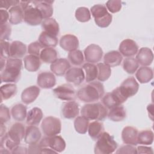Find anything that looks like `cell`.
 Wrapping results in <instances>:
<instances>
[{
    "instance_id": "6da1fadb",
    "label": "cell",
    "mask_w": 154,
    "mask_h": 154,
    "mask_svg": "<svg viewBox=\"0 0 154 154\" xmlns=\"http://www.w3.org/2000/svg\"><path fill=\"white\" fill-rule=\"evenodd\" d=\"M104 91L103 85L100 81H93L80 88L76 96L84 102L92 103L102 98Z\"/></svg>"
},
{
    "instance_id": "7a4b0ae2",
    "label": "cell",
    "mask_w": 154,
    "mask_h": 154,
    "mask_svg": "<svg viewBox=\"0 0 154 154\" xmlns=\"http://www.w3.org/2000/svg\"><path fill=\"white\" fill-rule=\"evenodd\" d=\"M22 67V61L20 59H7L5 66L1 71V82H17L20 78Z\"/></svg>"
},
{
    "instance_id": "3957f363",
    "label": "cell",
    "mask_w": 154,
    "mask_h": 154,
    "mask_svg": "<svg viewBox=\"0 0 154 154\" xmlns=\"http://www.w3.org/2000/svg\"><path fill=\"white\" fill-rule=\"evenodd\" d=\"M81 114L89 120L103 121L107 117L108 111L106 107L100 103H91L82 106Z\"/></svg>"
},
{
    "instance_id": "277c9868",
    "label": "cell",
    "mask_w": 154,
    "mask_h": 154,
    "mask_svg": "<svg viewBox=\"0 0 154 154\" xmlns=\"http://www.w3.org/2000/svg\"><path fill=\"white\" fill-rule=\"evenodd\" d=\"M117 147V143L114 137L108 132H103L97 140L94 146L96 154H109L113 153Z\"/></svg>"
},
{
    "instance_id": "5b68a950",
    "label": "cell",
    "mask_w": 154,
    "mask_h": 154,
    "mask_svg": "<svg viewBox=\"0 0 154 154\" xmlns=\"http://www.w3.org/2000/svg\"><path fill=\"white\" fill-rule=\"evenodd\" d=\"M91 14L96 24L100 28L108 27L112 22V15L108 13L106 7L102 4H96L91 7Z\"/></svg>"
},
{
    "instance_id": "8992f818",
    "label": "cell",
    "mask_w": 154,
    "mask_h": 154,
    "mask_svg": "<svg viewBox=\"0 0 154 154\" xmlns=\"http://www.w3.org/2000/svg\"><path fill=\"white\" fill-rule=\"evenodd\" d=\"M128 98L123 94L119 87L111 92L107 93L103 96L102 101L103 105L108 109H111L117 106L121 105Z\"/></svg>"
},
{
    "instance_id": "52a82bcc",
    "label": "cell",
    "mask_w": 154,
    "mask_h": 154,
    "mask_svg": "<svg viewBox=\"0 0 154 154\" xmlns=\"http://www.w3.org/2000/svg\"><path fill=\"white\" fill-rule=\"evenodd\" d=\"M41 128L46 136L52 137L57 135L61 132V123L59 119L52 116H48L42 120Z\"/></svg>"
},
{
    "instance_id": "ba28073f",
    "label": "cell",
    "mask_w": 154,
    "mask_h": 154,
    "mask_svg": "<svg viewBox=\"0 0 154 154\" xmlns=\"http://www.w3.org/2000/svg\"><path fill=\"white\" fill-rule=\"evenodd\" d=\"M43 19L40 11L34 5L33 1H29L28 6L24 10L25 22L29 25L37 26L42 23Z\"/></svg>"
},
{
    "instance_id": "9c48e42d",
    "label": "cell",
    "mask_w": 154,
    "mask_h": 154,
    "mask_svg": "<svg viewBox=\"0 0 154 154\" xmlns=\"http://www.w3.org/2000/svg\"><path fill=\"white\" fill-rule=\"evenodd\" d=\"M39 145L42 148L49 147L57 153L62 152L66 148V142L59 135L47 137L43 138Z\"/></svg>"
},
{
    "instance_id": "30bf717a",
    "label": "cell",
    "mask_w": 154,
    "mask_h": 154,
    "mask_svg": "<svg viewBox=\"0 0 154 154\" xmlns=\"http://www.w3.org/2000/svg\"><path fill=\"white\" fill-rule=\"evenodd\" d=\"M55 97L64 101H72L76 98V91L71 84H64L53 90Z\"/></svg>"
},
{
    "instance_id": "8fae6325",
    "label": "cell",
    "mask_w": 154,
    "mask_h": 154,
    "mask_svg": "<svg viewBox=\"0 0 154 154\" xmlns=\"http://www.w3.org/2000/svg\"><path fill=\"white\" fill-rule=\"evenodd\" d=\"M84 54L86 61L93 64L101 60L103 56V51L99 45L91 44L85 49Z\"/></svg>"
},
{
    "instance_id": "7c38bea8",
    "label": "cell",
    "mask_w": 154,
    "mask_h": 154,
    "mask_svg": "<svg viewBox=\"0 0 154 154\" xmlns=\"http://www.w3.org/2000/svg\"><path fill=\"white\" fill-rule=\"evenodd\" d=\"M66 80L76 86L81 85L85 79V73L82 68L72 67L66 73Z\"/></svg>"
},
{
    "instance_id": "4fadbf2b",
    "label": "cell",
    "mask_w": 154,
    "mask_h": 154,
    "mask_svg": "<svg viewBox=\"0 0 154 154\" xmlns=\"http://www.w3.org/2000/svg\"><path fill=\"white\" fill-rule=\"evenodd\" d=\"M119 52L126 57H132L136 55L138 51V46L136 42L130 38L123 40L119 45Z\"/></svg>"
},
{
    "instance_id": "5bb4252c",
    "label": "cell",
    "mask_w": 154,
    "mask_h": 154,
    "mask_svg": "<svg viewBox=\"0 0 154 154\" xmlns=\"http://www.w3.org/2000/svg\"><path fill=\"white\" fill-rule=\"evenodd\" d=\"M25 129L22 123L17 122L14 123L9 129L7 135L14 143L19 145L20 141L25 137Z\"/></svg>"
},
{
    "instance_id": "9a60e30c",
    "label": "cell",
    "mask_w": 154,
    "mask_h": 154,
    "mask_svg": "<svg viewBox=\"0 0 154 154\" xmlns=\"http://www.w3.org/2000/svg\"><path fill=\"white\" fill-rule=\"evenodd\" d=\"M120 88L123 94L129 98L137 94L139 89V84L134 77L131 76L123 81Z\"/></svg>"
},
{
    "instance_id": "2e32d148",
    "label": "cell",
    "mask_w": 154,
    "mask_h": 154,
    "mask_svg": "<svg viewBox=\"0 0 154 154\" xmlns=\"http://www.w3.org/2000/svg\"><path fill=\"white\" fill-rule=\"evenodd\" d=\"M37 85L45 89L51 88L56 84V78L54 74L50 72H42L37 76Z\"/></svg>"
},
{
    "instance_id": "e0dca14e",
    "label": "cell",
    "mask_w": 154,
    "mask_h": 154,
    "mask_svg": "<svg viewBox=\"0 0 154 154\" xmlns=\"http://www.w3.org/2000/svg\"><path fill=\"white\" fill-rule=\"evenodd\" d=\"M60 45L64 50L71 52L78 49L79 47V40L77 37L74 35L66 34L60 38Z\"/></svg>"
},
{
    "instance_id": "ac0fdd59",
    "label": "cell",
    "mask_w": 154,
    "mask_h": 154,
    "mask_svg": "<svg viewBox=\"0 0 154 154\" xmlns=\"http://www.w3.org/2000/svg\"><path fill=\"white\" fill-rule=\"evenodd\" d=\"M41 137V132L36 126L29 125L26 127L24 137L25 142L26 144L29 145L37 144L40 140Z\"/></svg>"
},
{
    "instance_id": "d6986e66",
    "label": "cell",
    "mask_w": 154,
    "mask_h": 154,
    "mask_svg": "<svg viewBox=\"0 0 154 154\" xmlns=\"http://www.w3.org/2000/svg\"><path fill=\"white\" fill-rule=\"evenodd\" d=\"M70 68V64L66 58H58L50 66L51 72L57 76L64 75Z\"/></svg>"
},
{
    "instance_id": "ffe728a7",
    "label": "cell",
    "mask_w": 154,
    "mask_h": 154,
    "mask_svg": "<svg viewBox=\"0 0 154 154\" xmlns=\"http://www.w3.org/2000/svg\"><path fill=\"white\" fill-rule=\"evenodd\" d=\"M138 131L132 126H126L122 132V139L126 144L137 146L138 144L137 137Z\"/></svg>"
},
{
    "instance_id": "44dd1931",
    "label": "cell",
    "mask_w": 154,
    "mask_h": 154,
    "mask_svg": "<svg viewBox=\"0 0 154 154\" xmlns=\"http://www.w3.org/2000/svg\"><path fill=\"white\" fill-rule=\"evenodd\" d=\"M136 60L138 64L143 66L150 65L153 60L152 51L149 48H141L137 52Z\"/></svg>"
},
{
    "instance_id": "7402d4cb",
    "label": "cell",
    "mask_w": 154,
    "mask_h": 154,
    "mask_svg": "<svg viewBox=\"0 0 154 154\" xmlns=\"http://www.w3.org/2000/svg\"><path fill=\"white\" fill-rule=\"evenodd\" d=\"M40 91V88L35 85L28 87L23 90L21 94V100L25 104L28 105L37 98Z\"/></svg>"
},
{
    "instance_id": "603a6c76",
    "label": "cell",
    "mask_w": 154,
    "mask_h": 154,
    "mask_svg": "<svg viewBox=\"0 0 154 154\" xmlns=\"http://www.w3.org/2000/svg\"><path fill=\"white\" fill-rule=\"evenodd\" d=\"M79 108L78 104L72 100L64 103L62 107V114L64 118L72 119L79 114Z\"/></svg>"
},
{
    "instance_id": "cb8c5ba5",
    "label": "cell",
    "mask_w": 154,
    "mask_h": 154,
    "mask_svg": "<svg viewBox=\"0 0 154 154\" xmlns=\"http://www.w3.org/2000/svg\"><path fill=\"white\" fill-rule=\"evenodd\" d=\"M54 1H34V5L40 11L44 19L50 18L53 14L52 4Z\"/></svg>"
},
{
    "instance_id": "d4e9b609",
    "label": "cell",
    "mask_w": 154,
    "mask_h": 154,
    "mask_svg": "<svg viewBox=\"0 0 154 154\" xmlns=\"http://www.w3.org/2000/svg\"><path fill=\"white\" fill-rule=\"evenodd\" d=\"M26 53V46L20 41H14L10 45V57L20 59Z\"/></svg>"
},
{
    "instance_id": "484cf974",
    "label": "cell",
    "mask_w": 154,
    "mask_h": 154,
    "mask_svg": "<svg viewBox=\"0 0 154 154\" xmlns=\"http://www.w3.org/2000/svg\"><path fill=\"white\" fill-rule=\"evenodd\" d=\"M123 56L117 51H111L106 53L103 57L104 63L110 67L118 66L122 63Z\"/></svg>"
},
{
    "instance_id": "4316f807",
    "label": "cell",
    "mask_w": 154,
    "mask_h": 154,
    "mask_svg": "<svg viewBox=\"0 0 154 154\" xmlns=\"http://www.w3.org/2000/svg\"><path fill=\"white\" fill-rule=\"evenodd\" d=\"M8 13L10 15L8 20L11 24L17 25L22 22L24 17V11L19 4L10 8Z\"/></svg>"
},
{
    "instance_id": "83f0119b",
    "label": "cell",
    "mask_w": 154,
    "mask_h": 154,
    "mask_svg": "<svg viewBox=\"0 0 154 154\" xmlns=\"http://www.w3.org/2000/svg\"><path fill=\"white\" fill-rule=\"evenodd\" d=\"M24 67L29 72L37 71L41 66V60L39 57L34 55H28L24 58Z\"/></svg>"
},
{
    "instance_id": "f1b7e54d",
    "label": "cell",
    "mask_w": 154,
    "mask_h": 154,
    "mask_svg": "<svg viewBox=\"0 0 154 154\" xmlns=\"http://www.w3.org/2000/svg\"><path fill=\"white\" fill-rule=\"evenodd\" d=\"M135 77L141 84L147 83L153 79V70L148 66H142L137 71Z\"/></svg>"
},
{
    "instance_id": "f546056e",
    "label": "cell",
    "mask_w": 154,
    "mask_h": 154,
    "mask_svg": "<svg viewBox=\"0 0 154 154\" xmlns=\"http://www.w3.org/2000/svg\"><path fill=\"white\" fill-rule=\"evenodd\" d=\"M42 27L46 31L55 36H57L60 32V27L58 22L54 18H48L42 22Z\"/></svg>"
},
{
    "instance_id": "4dcf8cb0",
    "label": "cell",
    "mask_w": 154,
    "mask_h": 154,
    "mask_svg": "<svg viewBox=\"0 0 154 154\" xmlns=\"http://www.w3.org/2000/svg\"><path fill=\"white\" fill-rule=\"evenodd\" d=\"M43 118V112L40 108L34 107L30 109L26 116V124L28 125H38Z\"/></svg>"
},
{
    "instance_id": "1f68e13d",
    "label": "cell",
    "mask_w": 154,
    "mask_h": 154,
    "mask_svg": "<svg viewBox=\"0 0 154 154\" xmlns=\"http://www.w3.org/2000/svg\"><path fill=\"white\" fill-rule=\"evenodd\" d=\"M38 42L45 48H54L58 44V38L56 36L43 31L38 37Z\"/></svg>"
},
{
    "instance_id": "d6a6232c",
    "label": "cell",
    "mask_w": 154,
    "mask_h": 154,
    "mask_svg": "<svg viewBox=\"0 0 154 154\" xmlns=\"http://www.w3.org/2000/svg\"><path fill=\"white\" fill-rule=\"evenodd\" d=\"M82 69L85 73V79L88 83L94 81L97 78V66L90 63L83 64Z\"/></svg>"
},
{
    "instance_id": "836d02e7",
    "label": "cell",
    "mask_w": 154,
    "mask_h": 154,
    "mask_svg": "<svg viewBox=\"0 0 154 154\" xmlns=\"http://www.w3.org/2000/svg\"><path fill=\"white\" fill-rule=\"evenodd\" d=\"M104 127L102 123L97 120L89 123L88 127V132L89 136L93 140H96L104 132Z\"/></svg>"
},
{
    "instance_id": "e575fe53",
    "label": "cell",
    "mask_w": 154,
    "mask_h": 154,
    "mask_svg": "<svg viewBox=\"0 0 154 154\" xmlns=\"http://www.w3.org/2000/svg\"><path fill=\"white\" fill-rule=\"evenodd\" d=\"M107 116L110 120L113 122L123 121L126 116V110L122 105L117 106L110 109Z\"/></svg>"
},
{
    "instance_id": "d590c367",
    "label": "cell",
    "mask_w": 154,
    "mask_h": 154,
    "mask_svg": "<svg viewBox=\"0 0 154 154\" xmlns=\"http://www.w3.org/2000/svg\"><path fill=\"white\" fill-rule=\"evenodd\" d=\"M11 114L15 120L22 122L27 116V107L22 103L16 104L12 107Z\"/></svg>"
},
{
    "instance_id": "8d00e7d4",
    "label": "cell",
    "mask_w": 154,
    "mask_h": 154,
    "mask_svg": "<svg viewBox=\"0 0 154 154\" xmlns=\"http://www.w3.org/2000/svg\"><path fill=\"white\" fill-rule=\"evenodd\" d=\"M39 57L45 63H52L57 60V52L53 48H45L41 51Z\"/></svg>"
},
{
    "instance_id": "74e56055",
    "label": "cell",
    "mask_w": 154,
    "mask_h": 154,
    "mask_svg": "<svg viewBox=\"0 0 154 154\" xmlns=\"http://www.w3.org/2000/svg\"><path fill=\"white\" fill-rule=\"evenodd\" d=\"M1 97L2 102L3 100H7L14 96L17 93V86L14 84H6L0 88Z\"/></svg>"
},
{
    "instance_id": "f35d334b",
    "label": "cell",
    "mask_w": 154,
    "mask_h": 154,
    "mask_svg": "<svg viewBox=\"0 0 154 154\" xmlns=\"http://www.w3.org/2000/svg\"><path fill=\"white\" fill-rule=\"evenodd\" d=\"M153 141V132L151 130H144L138 134V144L144 146L150 145Z\"/></svg>"
},
{
    "instance_id": "ab89813d",
    "label": "cell",
    "mask_w": 154,
    "mask_h": 154,
    "mask_svg": "<svg viewBox=\"0 0 154 154\" xmlns=\"http://www.w3.org/2000/svg\"><path fill=\"white\" fill-rule=\"evenodd\" d=\"M88 125L89 120L82 116H78L74 121L75 129L78 133L81 134H84L87 132Z\"/></svg>"
},
{
    "instance_id": "60d3db41",
    "label": "cell",
    "mask_w": 154,
    "mask_h": 154,
    "mask_svg": "<svg viewBox=\"0 0 154 154\" xmlns=\"http://www.w3.org/2000/svg\"><path fill=\"white\" fill-rule=\"evenodd\" d=\"M98 73L97 78L99 81L103 82L106 81L111 76V67L105 63H97V64Z\"/></svg>"
},
{
    "instance_id": "b9f144b4",
    "label": "cell",
    "mask_w": 154,
    "mask_h": 154,
    "mask_svg": "<svg viewBox=\"0 0 154 154\" xmlns=\"http://www.w3.org/2000/svg\"><path fill=\"white\" fill-rule=\"evenodd\" d=\"M139 67V64L136 59L132 57L126 58L123 60V68L129 74H134Z\"/></svg>"
},
{
    "instance_id": "7bdbcfd3",
    "label": "cell",
    "mask_w": 154,
    "mask_h": 154,
    "mask_svg": "<svg viewBox=\"0 0 154 154\" xmlns=\"http://www.w3.org/2000/svg\"><path fill=\"white\" fill-rule=\"evenodd\" d=\"M68 58L69 61L75 66H81L84 63V55L82 52L78 49L69 52Z\"/></svg>"
},
{
    "instance_id": "ee69618b",
    "label": "cell",
    "mask_w": 154,
    "mask_h": 154,
    "mask_svg": "<svg viewBox=\"0 0 154 154\" xmlns=\"http://www.w3.org/2000/svg\"><path fill=\"white\" fill-rule=\"evenodd\" d=\"M75 17L79 22H86L90 20L91 14L88 8L81 7L78 8L75 11Z\"/></svg>"
},
{
    "instance_id": "f6af8a7d",
    "label": "cell",
    "mask_w": 154,
    "mask_h": 154,
    "mask_svg": "<svg viewBox=\"0 0 154 154\" xmlns=\"http://www.w3.org/2000/svg\"><path fill=\"white\" fill-rule=\"evenodd\" d=\"M122 2L119 0H109L106 2V8L112 13L119 12L122 8Z\"/></svg>"
},
{
    "instance_id": "bcb514c9",
    "label": "cell",
    "mask_w": 154,
    "mask_h": 154,
    "mask_svg": "<svg viewBox=\"0 0 154 154\" xmlns=\"http://www.w3.org/2000/svg\"><path fill=\"white\" fill-rule=\"evenodd\" d=\"M45 48L39 42H34L30 43L28 46V52L31 55L39 57L41 51Z\"/></svg>"
},
{
    "instance_id": "7dc6e473",
    "label": "cell",
    "mask_w": 154,
    "mask_h": 154,
    "mask_svg": "<svg viewBox=\"0 0 154 154\" xmlns=\"http://www.w3.org/2000/svg\"><path fill=\"white\" fill-rule=\"evenodd\" d=\"M10 120V114L9 109L5 105L1 104L0 106V122L1 124H4Z\"/></svg>"
},
{
    "instance_id": "c3c4849f",
    "label": "cell",
    "mask_w": 154,
    "mask_h": 154,
    "mask_svg": "<svg viewBox=\"0 0 154 154\" xmlns=\"http://www.w3.org/2000/svg\"><path fill=\"white\" fill-rule=\"evenodd\" d=\"M11 33V28L8 23L1 25V40H9Z\"/></svg>"
},
{
    "instance_id": "681fc988",
    "label": "cell",
    "mask_w": 154,
    "mask_h": 154,
    "mask_svg": "<svg viewBox=\"0 0 154 154\" xmlns=\"http://www.w3.org/2000/svg\"><path fill=\"white\" fill-rule=\"evenodd\" d=\"M10 44L5 40H1V58L8 59L10 58Z\"/></svg>"
},
{
    "instance_id": "f907efd6",
    "label": "cell",
    "mask_w": 154,
    "mask_h": 154,
    "mask_svg": "<svg viewBox=\"0 0 154 154\" xmlns=\"http://www.w3.org/2000/svg\"><path fill=\"white\" fill-rule=\"evenodd\" d=\"M116 153H137V148L134 146L126 144L120 147L116 152Z\"/></svg>"
},
{
    "instance_id": "816d5d0a",
    "label": "cell",
    "mask_w": 154,
    "mask_h": 154,
    "mask_svg": "<svg viewBox=\"0 0 154 154\" xmlns=\"http://www.w3.org/2000/svg\"><path fill=\"white\" fill-rule=\"evenodd\" d=\"M20 1L17 0H2L1 1V9L4 8L5 10H8L11 8L12 7L19 5L20 4Z\"/></svg>"
},
{
    "instance_id": "f5cc1de1",
    "label": "cell",
    "mask_w": 154,
    "mask_h": 154,
    "mask_svg": "<svg viewBox=\"0 0 154 154\" xmlns=\"http://www.w3.org/2000/svg\"><path fill=\"white\" fill-rule=\"evenodd\" d=\"M42 147L40 146L39 144H35L32 145H29L28 148V153H40Z\"/></svg>"
},
{
    "instance_id": "db71d44e",
    "label": "cell",
    "mask_w": 154,
    "mask_h": 154,
    "mask_svg": "<svg viewBox=\"0 0 154 154\" xmlns=\"http://www.w3.org/2000/svg\"><path fill=\"white\" fill-rule=\"evenodd\" d=\"M137 153H153L152 148L150 147H147L144 146H140L137 149Z\"/></svg>"
},
{
    "instance_id": "11a10c76",
    "label": "cell",
    "mask_w": 154,
    "mask_h": 154,
    "mask_svg": "<svg viewBox=\"0 0 154 154\" xmlns=\"http://www.w3.org/2000/svg\"><path fill=\"white\" fill-rule=\"evenodd\" d=\"M0 13H1V25H3L5 23H7V22L8 20H9V17H10L9 13L5 10H3V9H1Z\"/></svg>"
},
{
    "instance_id": "9f6ffc18",
    "label": "cell",
    "mask_w": 154,
    "mask_h": 154,
    "mask_svg": "<svg viewBox=\"0 0 154 154\" xmlns=\"http://www.w3.org/2000/svg\"><path fill=\"white\" fill-rule=\"evenodd\" d=\"M28 153V149L23 146L18 145L16 147L13 149L11 151V153Z\"/></svg>"
},
{
    "instance_id": "6f0895ef",
    "label": "cell",
    "mask_w": 154,
    "mask_h": 154,
    "mask_svg": "<svg viewBox=\"0 0 154 154\" xmlns=\"http://www.w3.org/2000/svg\"><path fill=\"white\" fill-rule=\"evenodd\" d=\"M57 152L49 147L42 148L40 153H57Z\"/></svg>"
},
{
    "instance_id": "680465c9",
    "label": "cell",
    "mask_w": 154,
    "mask_h": 154,
    "mask_svg": "<svg viewBox=\"0 0 154 154\" xmlns=\"http://www.w3.org/2000/svg\"><path fill=\"white\" fill-rule=\"evenodd\" d=\"M6 131V128L5 126H4V124H1V137H3L5 134Z\"/></svg>"
}]
</instances>
